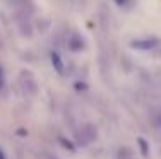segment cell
Wrapping results in <instances>:
<instances>
[{
	"label": "cell",
	"mask_w": 161,
	"mask_h": 159,
	"mask_svg": "<svg viewBox=\"0 0 161 159\" xmlns=\"http://www.w3.org/2000/svg\"><path fill=\"white\" fill-rule=\"evenodd\" d=\"M96 139V128L93 127V125H84L82 128L77 132V140L80 142V144H91Z\"/></svg>",
	"instance_id": "obj_1"
},
{
	"label": "cell",
	"mask_w": 161,
	"mask_h": 159,
	"mask_svg": "<svg viewBox=\"0 0 161 159\" xmlns=\"http://www.w3.org/2000/svg\"><path fill=\"white\" fill-rule=\"evenodd\" d=\"M130 45H132L136 50H154V48H158L159 41L156 40V38H137V40H134Z\"/></svg>",
	"instance_id": "obj_2"
},
{
	"label": "cell",
	"mask_w": 161,
	"mask_h": 159,
	"mask_svg": "<svg viewBox=\"0 0 161 159\" xmlns=\"http://www.w3.org/2000/svg\"><path fill=\"white\" fill-rule=\"evenodd\" d=\"M21 82H22V87H24L26 93H29V94L36 93V82H34V79L28 74V72H24V74H22Z\"/></svg>",
	"instance_id": "obj_3"
},
{
	"label": "cell",
	"mask_w": 161,
	"mask_h": 159,
	"mask_svg": "<svg viewBox=\"0 0 161 159\" xmlns=\"http://www.w3.org/2000/svg\"><path fill=\"white\" fill-rule=\"evenodd\" d=\"M69 46H70V50L79 51V50L84 48V40L79 34H72L70 38H69Z\"/></svg>",
	"instance_id": "obj_4"
},
{
	"label": "cell",
	"mask_w": 161,
	"mask_h": 159,
	"mask_svg": "<svg viewBox=\"0 0 161 159\" xmlns=\"http://www.w3.org/2000/svg\"><path fill=\"white\" fill-rule=\"evenodd\" d=\"M151 122L156 128H161V109H158V111H154L151 115Z\"/></svg>",
	"instance_id": "obj_5"
},
{
	"label": "cell",
	"mask_w": 161,
	"mask_h": 159,
	"mask_svg": "<svg viewBox=\"0 0 161 159\" xmlns=\"http://www.w3.org/2000/svg\"><path fill=\"white\" fill-rule=\"evenodd\" d=\"M52 62H53V65H55V69L58 70V72H62V62H60V58H58V55L57 53H52Z\"/></svg>",
	"instance_id": "obj_6"
},
{
	"label": "cell",
	"mask_w": 161,
	"mask_h": 159,
	"mask_svg": "<svg viewBox=\"0 0 161 159\" xmlns=\"http://www.w3.org/2000/svg\"><path fill=\"white\" fill-rule=\"evenodd\" d=\"M154 82H156V84H158L159 87H161V72H158V74H154Z\"/></svg>",
	"instance_id": "obj_7"
},
{
	"label": "cell",
	"mask_w": 161,
	"mask_h": 159,
	"mask_svg": "<svg viewBox=\"0 0 161 159\" xmlns=\"http://www.w3.org/2000/svg\"><path fill=\"white\" fill-rule=\"evenodd\" d=\"M115 2H117L118 5H124V7H127L129 3H130V0H115Z\"/></svg>",
	"instance_id": "obj_8"
},
{
	"label": "cell",
	"mask_w": 161,
	"mask_h": 159,
	"mask_svg": "<svg viewBox=\"0 0 161 159\" xmlns=\"http://www.w3.org/2000/svg\"><path fill=\"white\" fill-rule=\"evenodd\" d=\"M3 86H5V82H3V74H2V70H0V89H3Z\"/></svg>",
	"instance_id": "obj_9"
},
{
	"label": "cell",
	"mask_w": 161,
	"mask_h": 159,
	"mask_svg": "<svg viewBox=\"0 0 161 159\" xmlns=\"http://www.w3.org/2000/svg\"><path fill=\"white\" fill-rule=\"evenodd\" d=\"M120 159H132V157H130V154L124 152V154H120Z\"/></svg>",
	"instance_id": "obj_10"
},
{
	"label": "cell",
	"mask_w": 161,
	"mask_h": 159,
	"mask_svg": "<svg viewBox=\"0 0 161 159\" xmlns=\"http://www.w3.org/2000/svg\"><path fill=\"white\" fill-rule=\"evenodd\" d=\"M50 159H57V157H50Z\"/></svg>",
	"instance_id": "obj_11"
}]
</instances>
